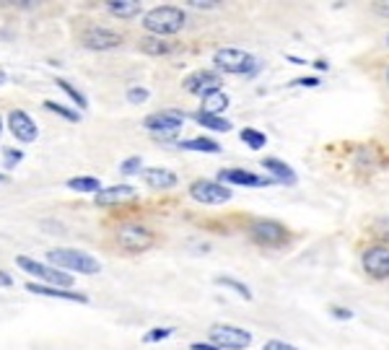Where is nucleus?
<instances>
[{
	"mask_svg": "<svg viewBox=\"0 0 389 350\" xmlns=\"http://www.w3.org/2000/svg\"><path fill=\"white\" fill-rule=\"evenodd\" d=\"M314 68H317V71H327L329 65L325 60H317V62H314Z\"/></svg>",
	"mask_w": 389,
	"mask_h": 350,
	"instance_id": "nucleus-40",
	"label": "nucleus"
},
{
	"mask_svg": "<svg viewBox=\"0 0 389 350\" xmlns=\"http://www.w3.org/2000/svg\"><path fill=\"white\" fill-rule=\"evenodd\" d=\"M262 350H298L296 345H291V342H283V340H267L262 345Z\"/></svg>",
	"mask_w": 389,
	"mask_h": 350,
	"instance_id": "nucleus-35",
	"label": "nucleus"
},
{
	"mask_svg": "<svg viewBox=\"0 0 389 350\" xmlns=\"http://www.w3.org/2000/svg\"><path fill=\"white\" fill-rule=\"evenodd\" d=\"M123 42H125V37L120 31L104 29V26H89V29H83V34H81V44L86 50H93V52L114 50V47H120Z\"/></svg>",
	"mask_w": 389,
	"mask_h": 350,
	"instance_id": "nucleus-12",
	"label": "nucleus"
},
{
	"mask_svg": "<svg viewBox=\"0 0 389 350\" xmlns=\"http://www.w3.org/2000/svg\"><path fill=\"white\" fill-rule=\"evenodd\" d=\"M262 169L273 174V182H283V185H296L298 182L296 172H293L286 161H280V158H273V156L262 158Z\"/></svg>",
	"mask_w": 389,
	"mask_h": 350,
	"instance_id": "nucleus-17",
	"label": "nucleus"
},
{
	"mask_svg": "<svg viewBox=\"0 0 389 350\" xmlns=\"http://www.w3.org/2000/svg\"><path fill=\"white\" fill-rule=\"evenodd\" d=\"M384 86L389 89V62L384 65Z\"/></svg>",
	"mask_w": 389,
	"mask_h": 350,
	"instance_id": "nucleus-41",
	"label": "nucleus"
},
{
	"mask_svg": "<svg viewBox=\"0 0 389 350\" xmlns=\"http://www.w3.org/2000/svg\"><path fill=\"white\" fill-rule=\"evenodd\" d=\"M218 182L221 185H242V187H267L273 185V179L267 176H257L255 172H246V169H224L218 172Z\"/></svg>",
	"mask_w": 389,
	"mask_h": 350,
	"instance_id": "nucleus-14",
	"label": "nucleus"
},
{
	"mask_svg": "<svg viewBox=\"0 0 389 350\" xmlns=\"http://www.w3.org/2000/svg\"><path fill=\"white\" fill-rule=\"evenodd\" d=\"M187 114L182 112V109H161V112H154L148 114L143 120V127L145 130H151V135L154 138H159V140H172V138H177V133L182 130V125H185Z\"/></svg>",
	"mask_w": 389,
	"mask_h": 350,
	"instance_id": "nucleus-4",
	"label": "nucleus"
},
{
	"mask_svg": "<svg viewBox=\"0 0 389 350\" xmlns=\"http://www.w3.org/2000/svg\"><path fill=\"white\" fill-rule=\"evenodd\" d=\"M55 86H57L62 93H68V96L73 99V104H75L78 109H89V99H86V96H83V93L78 91V89H75L73 83H68L65 78H57V81H55Z\"/></svg>",
	"mask_w": 389,
	"mask_h": 350,
	"instance_id": "nucleus-27",
	"label": "nucleus"
},
{
	"mask_svg": "<svg viewBox=\"0 0 389 350\" xmlns=\"http://www.w3.org/2000/svg\"><path fill=\"white\" fill-rule=\"evenodd\" d=\"M148 96H151V93H148V89H143V86H130V89H127V102L130 104H145Z\"/></svg>",
	"mask_w": 389,
	"mask_h": 350,
	"instance_id": "nucleus-31",
	"label": "nucleus"
},
{
	"mask_svg": "<svg viewBox=\"0 0 389 350\" xmlns=\"http://www.w3.org/2000/svg\"><path fill=\"white\" fill-rule=\"evenodd\" d=\"M208 338H210V345L221 350H246L252 345V332L234 324H213L208 330Z\"/></svg>",
	"mask_w": 389,
	"mask_h": 350,
	"instance_id": "nucleus-9",
	"label": "nucleus"
},
{
	"mask_svg": "<svg viewBox=\"0 0 389 350\" xmlns=\"http://www.w3.org/2000/svg\"><path fill=\"white\" fill-rule=\"evenodd\" d=\"M138 192H135L133 185H114V187H107L102 192H96L93 195V203L102 208H109V205H120V203H127V200H135Z\"/></svg>",
	"mask_w": 389,
	"mask_h": 350,
	"instance_id": "nucleus-15",
	"label": "nucleus"
},
{
	"mask_svg": "<svg viewBox=\"0 0 389 350\" xmlns=\"http://www.w3.org/2000/svg\"><path fill=\"white\" fill-rule=\"evenodd\" d=\"M0 182H6V174H0Z\"/></svg>",
	"mask_w": 389,
	"mask_h": 350,
	"instance_id": "nucleus-44",
	"label": "nucleus"
},
{
	"mask_svg": "<svg viewBox=\"0 0 389 350\" xmlns=\"http://www.w3.org/2000/svg\"><path fill=\"white\" fill-rule=\"evenodd\" d=\"M120 172L123 174H141L143 172V158L141 156H130V158H125L123 164H120Z\"/></svg>",
	"mask_w": 389,
	"mask_h": 350,
	"instance_id": "nucleus-30",
	"label": "nucleus"
},
{
	"mask_svg": "<svg viewBox=\"0 0 389 350\" xmlns=\"http://www.w3.org/2000/svg\"><path fill=\"white\" fill-rule=\"evenodd\" d=\"M190 350H221V348H215V345H210V342H192Z\"/></svg>",
	"mask_w": 389,
	"mask_h": 350,
	"instance_id": "nucleus-39",
	"label": "nucleus"
},
{
	"mask_svg": "<svg viewBox=\"0 0 389 350\" xmlns=\"http://www.w3.org/2000/svg\"><path fill=\"white\" fill-rule=\"evenodd\" d=\"M319 78H311V75H307V78H293V81H291V86H309V89H317L319 86Z\"/></svg>",
	"mask_w": 389,
	"mask_h": 350,
	"instance_id": "nucleus-37",
	"label": "nucleus"
},
{
	"mask_svg": "<svg viewBox=\"0 0 389 350\" xmlns=\"http://www.w3.org/2000/svg\"><path fill=\"white\" fill-rule=\"evenodd\" d=\"M8 130L13 133L16 140H21V143H34V140L39 138L37 125H34V120H31L24 109H10L8 112Z\"/></svg>",
	"mask_w": 389,
	"mask_h": 350,
	"instance_id": "nucleus-13",
	"label": "nucleus"
},
{
	"mask_svg": "<svg viewBox=\"0 0 389 350\" xmlns=\"http://www.w3.org/2000/svg\"><path fill=\"white\" fill-rule=\"evenodd\" d=\"M172 335H174V327H156V330L145 332L143 342L154 345V342H161V340H166V338H172Z\"/></svg>",
	"mask_w": 389,
	"mask_h": 350,
	"instance_id": "nucleus-29",
	"label": "nucleus"
},
{
	"mask_svg": "<svg viewBox=\"0 0 389 350\" xmlns=\"http://www.w3.org/2000/svg\"><path fill=\"white\" fill-rule=\"evenodd\" d=\"M224 109H228V93L218 91V93H210L208 99H203V107H200V112L205 114H224Z\"/></svg>",
	"mask_w": 389,
	"mask_h": 350,
	"instance_id": "nucleus-23",
	"label": "nucleus"
},
{
	"mask_svg": "<svg viewBox=\"0 0 389 350\" xmlns=\"http://www.w3.org/2000/svg\"><path fill=\"white\" fill-rule=\"evenodd\" d=\"M361 268L371 280H389V244L374 241L361 252Z\"/></svg>",
	"mask_w": 389,
	"mask_h": 350,
	"instance_id": "nucleus-8",
	"label": "nucleus"
},
{
	"mask_svg": "<svg viewBox=\"0 0 389 350\" xmlns=\"http://www.w3.org/2000/svg\"><path fill=\"white\" fill-rule=\"evenodd\" d=\"M143 182L151 190H172V187H177V174L174 172H169V169H159V166H154V169H143Z\"/></svg>",
	"mask_w": 389,
	"mask_h": 350,
	"instance_id": "nucleus-18",
	"label": "nucleus"
},
{
	"mask_svg": "<svg viewBox=\"0 0 389 350\" xmlns=\"http://www.w3.org/2000/svg\"><path fill=\"white\" fill-rule=\"evenodd\" d=\"M117 244L127 255H141V252L154 247L156 237L151 228L141 226V223H125L117 228Z\"/></svg>",
	"mask_w": 389,
	"mask_h": 350,
	"instance_id": "nucleus-7",
	"label": "nucleus"
},
{
	"mask_svg": "<svg viewBox=\"0 0 389 350\" xmlns=\"http://www.w3.org/2000/svg\"><path fill=\"white\" fill-rule=\"evenodd\" d=\"M187 6L200 8V10H213V8H218V6H224V3H218V0H190Z\"/></svg>",
	"mask_w": 389,
	"mask_h": 350,
	"instance_id": "nucleus-34",
	"label": "nucleus"
},
{
	"mask_svg": "<svg viewBox=\"0 0 389 350\" xmlns=\"http://www.w3.org/2000/svg\"><path fill=\"white\" fill-rule=\"evenodd\" d=\"M239 138H242V143L249 145L252 151H260V148H265L267 145V135L255 130V127H244V130H239Z\"/></svg>",
	"mask_w": 389,
	"mask_h": 350,
	"instance_id": "nucleus-26",
	"label": "nucleus"
},
{
	"mask_svg": "<svg viewBox=\"0 0 389 350\" xmlns=\"http://www.w3.org/2000/svg\"><path fill=\"white\" fill-rule=\"evenodd\" d=\"M231 190L226 185H221L218 179H194L192 185H190V197L197 200V203H203V205H224L231 200Z\"/></svg>",
	"mask_w": 389,
	"mask_h": 350,
	"instance_id": "nucleus-10",
	"label": "nucleus"
},
{
	"mask_svg": "<svg viewBox=\"0 0 389 350\" xmlns=\"http://www.w3.org/2000/svg\"><path fill=\"white\" fill-rule=\"evenodd\" d=\"M138 50L143 55H151V57H161V55H172L177 50V44L161 39V37H143L138 42Z\"/></svg>",
	"mask_w": 389,
	"mask_h": 350,
	"instance_id": "nucleus-19",
	"label": "nucleus"
},
{
	"mask_svg": "<svg viewBox=\"0 0 389 350\" xmlns=\"http://www.w3.org/2000/svg\"><path fill=\"white\" fill-rule=\"evenodd\" d=\"M16 265H19L21 270H26L29 275H34L42 286L65 288V291L73 288V275H68V273H62V270H57V268H52L47 262H37V259L26 257V255H19V257H16Z\"/></svg>",
	"mask_w": 389,
	"mask_h": 350,
	"instance_id": "nucleus-3",
	"label": "nucleus"
},
{
	"mask_svg": "<svg viewBox=\"0 0 389 350\" xmlns=\"http://www.w3.org/2000/svg\"><path fill=\"white\" fill-rule=\"evenodd\" d=\"M182 151H197V154H218L221 145L210 140V138H190V140H177Z\"/></svg>",
	"mask_w": 389,
	"mask_h": 350,
	"instance_id": "nucleus-22",
	"label": "nucleus"
},
{
	"mask_svg": "<svg viewBox=\"0 0 389 350\" xmlns=\"http://www.w3.org/2000/svg\"><path fill=\"white\" fill-rule=\"evenodd\" d=\"M26 291H29V293H37V296H47V299L89 304V296H86V293H75V291H65V288H50V286H42V283H26Z\"/></svg>",
	"mask_w": 389,
	"mask_h": 350,
	"instance_id": "nucleus-16",
	"label": "nucleus"
},
{
	"mask_svg": "<svg viewBox=\"0 0 389 350\" xmlns=\"http://www.w3.org/2000/svg\"><path fill=\"white\" fill-rule=\"evenodd\" d=\"M329 314H332L335 320H350V317H353V311L345 309V306H329Z\"/></svg>",
	"mask_w": 389,
	"mask_h": 350,
	"instance_id": "nucleus-36",
	"label": "nucleus"
},
{
	"mask_svg": "<svg viewBox=\"0 0 389 350\" xmlns=\"http://www.w3.org/2000/svg\"><path fill=\"white\" fill-rule=\"evenodd\" d=\"M194 122L203 125L205 130H213V133H228L231 130V122L218 117V114H205V112H194Z\"/></svg>",
	"mask_w": 389,
	"mask_h": 350,
	"instance_id": "nucleus-21",
	"label": "nucleus"
},
{
	"mask_svg": "<svg viewBox=\"0 0 389 350\" xmlns=\"http://www.w3.org/2000/svg\"><path fill=\"white\" fill-rule=\"evenodd\" d=\"M3 83H6V73L0 71V86H3Z\"/></svg>",
	"mask_w": 389,
	"mask_h": 350,
	"instance_id": "nucleus-42",
	"label": "nucleus"
},
{
	"mask_svg": "<svg viewBox=\"0 0 389 350\" xmlns=\"http://www.w3.org/2000/svg\"><path fill=\"white\" fill-rule=\"evenodd\" d=\"M47 262L57 270H71V273H78V275H99L102 273V262L96 257H91L89 252H81V249H71V247H57L47 252Z\"/></svg>",
	"mask_w": 389,
	"mask_h": 350,
	"instance_id": "nucleus-2",
	"label": "nucleus"
},
{
	"mask_svg": "<svg viewBox=\"0 0 389 350\" xmlns=\"http://www.w3.org/2000/svg\"><path fill=\"white\" fill-rule=\"evenodd\" d=\"M182 89H185L187 93H192V96L208 99L210 93H218L224 89V75L218 71H194L185 78Z\"/></svg>",
	"mask_w": 389,
	"mask_h": 350,
	"instance_id": "nucleus-11",
	"label": "nucleus"
},
{
	"mask_svg": "<svg viewBox=\"0 0 389 350\" xmlns=\"http://www.w3.org/2000/svg\"><path fill=\"white\" fill-rule=\"evenodd\" d=\"M0 135H3V117H0Z\"/></svg>",
	"mask_w": 389,
	"mask_h": 350,
	"instance_id": "nucleus-43",
	"label": "nucleus"
},
{
	"mask_svg": "<svg viewBox=\"0 0 389 350\" xmlns=\"http://www.w3.org/2000/svg\"><path fill=\"white\" fill-rule=\"evenodd\" d=\"M187 24V13L177 6H159V8H151L143 16V29L151 34V37H174L185 29Z\"/></svg>",
	"mask_w": 389,
	"mask_h": 350,
	"instance_id": "nucleus-1",
	"label": "nucleus"
},
{
	"mask_svg": "<svg viewBox=\"0 0 389 350\" xmlns=\"http://www.w3.org/2000/svg\"><path fill=\"white\" fill-rule=\"evenodd\" d=\"M371 13H377L379 19H389V3L387 0H377V3H369Z\"/></svg>",
	"mask_w": 389,
	"mask_h": 350,
	"instance_id": "nucleus-33",
	"label": "nucleus"
},
{
	"mask_svg": "<svg viewBox=\"0 0 389 350\" xmlns=\"http://www.w3.org/2000/svg\"><path fill=\"white\" fill-rule=\"evenodd\" d=\"M3 154H6V161H3L6 169H13V166L21 164V158H24V151H16V148H6Z\"/></svg>",
	"mask_w": 389,
	"mask_h": 350,
	"instance_id": "nucleus-32",
	"label": "nucleus"
},
{
	"mask_svg": "<svg viewBox=\"0 0 389 350\" xmlns=\"http://www.w3.org/2000/svg\"><path fill=\"white\" fill-rule=\"evenodd\" d=\"M215 286H224V288H231V291H236L239 296L244 301H252L255 296H252V288L249 286H244L242 280H236V278H231V275H218L215 278Z\"/></svg>",
	"mask_w": 389,
	"mask_h": 350,
	"instance_id": "nucleus-25",
	"label": "nucleus"
},
{
	"mask_svg": "<svg viewBox=\"0 0 389 350\" xmlns=\"http://www.w3.org/2000/svg\"><path fill=\"white\" fill-rule=\"evenodd\" d=\"M13 286V278H10L6 270H0V288H10Z\"/></svg>",
	"mask_w": 389,
	"mask_h": 350,
	"instance_id": "nucleus-38",
	"label": "nucleus"
},
{
	"mask_svg": "<svg viewBox=\"0 0 389 350\" xmlns=\"http://www.w3.org/2000/svg\"><path fill=\"white\" fill-rule=\"evenodd\" d=\"M44 109H50V112L60 114L62 120H68V122H81V112H75V109H68L65 104H57V102H44Z\"/></svg>",
	"mask_w": 389,
	"mask_h": 350,
	"instance_id": "nucleus-28",
	"label": "nucleus"
},
{
	"mask_svg": "<svg viewBox=\"0 0 389 350\" xmlns=\"http://www.w3.org/2000/svg\"><path fill=\"white\" fill-rule=\"evenodd\" d=\"M68 187H71L73 192H102V182L96 179V176H73L68 179Z\"/></svg>",
	"mask_w": 389,
	"mask_h": 350,
	"instance_id": "nucleus-24",
	"label": "nucleus"
},
{
	"mask_svg": "<svg viewBox=\"0 0 389 350\" xmlns=\"http://www.w3.org/2000/svg\"><path fill=\"white\" fill-rule=\"evenodd\" d=\"M387 47H389V34H387Z\"/></svg>",
	"mask_w": 389,
	"mask_h": 350,
	"instance_id": "nucleus-45",
	"label": "nucleus"
},
{
	"mask_svg": "<svg viewBox=\"0 0 389 350\" xmlns=\"http://www.w3.org/2000/svg\"><path fill=\"white\" fill-rule=\"evenodd\" d=\"M213 65L218 68V73L224 75H246V73H255L257 62L249 52L239 50V47H221L213 55Z\"/></svg>",
	"mask_w": 389,
	"mask_h": 350,
	"instance_id": "nucleus-5",
	"label": "nucleus"
},
{
	"mask_svg": "<svg viewBox=\"0 0 389 350\" xmlns=\"http://www.w3.org/2000/svg\"><path fill=\"white\" fill-rule=\"evenodd\" d=\"M246 234H249V239L255 241V244H260V247H280V244H286L288 239V231L280 221H273V218H255L252 223H249V228H246Z\"/></svg>",
	"mask_w": 389,
	"mask_h": 350,
	"instance_id": "nucleus-6",
	"label": "nucleus"
},
{
	"mask_svg": "<svg viewBox=\"0 0 389 350\" xmlns=\"http://www.w3.org/2000/svg\"><path fill=\"white\" fill-rule=\"evenodd\" d=\"M107 10L114 19H135L143 10V6L138 0H112V3H107Z\"/></svg>",
	"mask_w": 389,
	"mask_h": 350,
	"instance_id": "nucleus-20",
	"label": "nucleus"
}]
</instances>
